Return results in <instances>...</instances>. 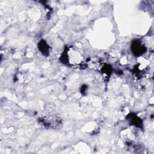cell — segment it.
<instances>
[{"label":"cell","instance_id":"cell-1","mask_svg":"<svg viewBox=\"0 0 154 154\" xmlns=\"http://www.w3.org/2000/svg\"><path fill=\"white\" fill-rule=\"evenodd\" d=\"M64 57L65 58H63V59H66L64 61L66 62L67 64L75 65L78 64L82 61L81 54L79 53L76 49H72V48H70L68 50H67Z\"/></svg>","mask_w":154,"mask_h":154},{"label":"cell","instance_id":"cell-2","mask_svg":"<svg viewBox=\"0 0 154 154\" xmlns=\"http://www.w3.org/2000/svg\"><path fill=\"white\" fill-rule=\"evenodd\" d=\"M144 47L140 42H137V43L135 42L134 43H133L132 49L134 50V51H133L134 54H138L140 55L144 51Z\"/></svg>","mask_w":154,"mask_h":154}]
</instances>
